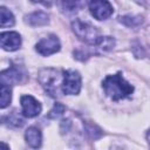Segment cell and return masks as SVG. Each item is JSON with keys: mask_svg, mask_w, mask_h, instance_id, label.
Instances as JSON below:
<instances>
[{"mask_svg": "<svg viewBox=\"0 0 150 150\" xmlns=\"http://www.w3.org/2000/svg\"><path fill=\"white\" fill-rule=\"evenodd\" d=\"M0 42L2 49L14 52L21 46V36L16 32H2L0 35Z\"/></svg>", "mask_w": 150, "mask_h": 150, "instance_id": "obj_8", "label": "cell"}, {"mask_svg": "<svg viewBox=\"0 0 150 150\" xmlns=\"http://www.w3.org/2000/svg\"><path fill=\"white\" fill-rule=\"evenodd\" d=\"M60 47H61L60 41H59L57 36H55V35H49L47 38H43L35 45L36 52L43 56H48V55H52V54L59 52Z\"/></svg>", "mask_w": 150, "mask_h": 150, "instance_id": "obj_6", "label": "cell"}, {"mask_svg": "<svg viewBox=\"0 0 150 150\" xmlns=\"http://www.w3.org/2000/svg\"><path fill=\"white\" fill-rule=\"evenodd\" d=\"M71 27H73L75 35L80 40L84 41L86 43H88L90 46H95L102 38L100 35L98 30L96 29V27H94L89 22H84L80 19H76L71 23Z\"/></svg>", "mask_w": 150, "mask_h": 150, "instance_id": "obj_3", "label": "cell"}, {"mask_svg": "<svg viewBox=\"0 0 150 150\" xmlns=\"http://www.w3.org/2000/svg\"><path fill=\"white\" fill-rule=\"evenodd\" d=\"M89 11L91 15L97 20H105L114 12L112 6L108 0H90Z\"/></svg>", "mask_w": 150, "mask_h": 150, "instance_id": "obj_5", "label": "cell"}, {"mask_svg": "<svg viewBox=\"0 0 150 150\" xmlns=\"http://www.w3.org/2000/svg\"><path fill=\"white\" fill-rule=\"evenodd\" d=\"M22 77H23V74L16 67H11V68L1 71V75H0L1 83L7 84V86H9L12 83H19V82H21L22 81Z\"/></svg>", "mask_w": 150, "mask_h": 150, "instance_id": "obj_9", "label": "cell"}, {"mask_svg": "<svg viewBox=\"0 0 150 150\" xmlns=\"http://www.w3.org/2000/svg\"><path fill=\"white\" fill-rule=\"evenodd\" d=\"M143 40H144L145 45L150 48V26H148L144 29V32H143Z\"/></svg>", "mask_w": 150, "mask_h": 150, "instance_id": "obj_19", "label": "cell"}, {"mask_svg": "<svg viewBox=\"0 0 150 150\" xmlns=\"http://www.w3.org/2000/svg\"><path fill=\"white\" fill-rule=\"evenodd\" d=\"M148 139H149V143H150V131L148 132Z\"/></svg>", "mask_w": 150, "mask_h": 150, "instance_id": "obj_22", "label": "cell"}, {"mask_svg": "<svg viewBox=\"0 0 150 150\" xmlns=\"http://www.w3.org/2000/svg\"><path fill=\"white\" fill-rule=\"evenodd\" d=\"M11 100H12V91L9 86L1 83V104H0L1 109H5L11 103Z\"/></svg>", "mask_w": 150, "mask_h": 150, "instance_id": "obj_15", "label": "cell"}, {"mask_svg": "<svg viewBox=\"0 0 150 150\" xmlns=\"http://www.w3.org/2000/svg\"><path fill=\"white\" fill-rule=\"evenodd\" d=\"M0 12H1V27L5 28V27L13 26L15 20H14V15L12 14V12L8 11L4 6L0 8Z\"/></svg>", "mask_w": 150, "mask_h": 150, "instance_id": "obj_14", "label": "cell"}, {"mask_svg": "<svg viewBox=\"0 0 150 150\" xmlns=\"http://www.w3.org/2000/svg\"><path fill=\"white\" fill-rule=\"evenodd\" d=\"M141 5H143V6H145V7H148V8H150V0H137Z\"/></svg>", "mask_w": 150, "mask_h": 150, "instance_id": "obj_21", "label": "cell"}, {"mask_svg": "<svg viewBox=\"0 0 150 150\" xmlns=\"http://www.w3.org/2000/svg\"><path fill=\"white\" fill-rule=\"evenodd\" d=\"M59 5L63 11L74 12L82 7L83 1L82 0H59Z\"/></svg>", "mask_w": 150, "mask_h": 150, "instance_id": "obj_12", "label": "cell"}, {"mask_svg": "<svg viewBox=\"0 0 150 150\" xmlns=\"http://www.w3.org/2000/svg\"><path fill=\"white\" fill-rule=\"evenodd\" d=\"M21 102V108H22V114L23 116L30 118V117H35L41 112V104L40 102H38L33 96L30 95H23L20 98Z\"/></svg>", "mask_w": 150, "mask_h": 150, "instance_id": "obj_7", "label": "cell"}, {"mask_svg": "<svg viewBox=\"0 0 150 150\" xmlns=\"http://www.w3.org/2000/svg\"><path fill=\"white\" fill-rule=\"evenodd\" d=\"M70 128H71V122H70L69 120H63V121L61 122L60 130H61V132H62V134L68 132V131L70 130Z\"/></svg>", "mask_w": 150, "mask_h": 150, "instance_id": "obj_18", "label": "cell"}, {"mask_svg": "<svg viewBox=\"0 0 150 150\" xmlns=\"http://www.w3.org/2000/svg\"><path fill=\"white\" fill-rule=\"evenodd\" d=\"M30 1L36 2V4H42V5H45V6H49V5H50L48 0H30Z\"/></svg>", "mask_w": 150, "mask_h": 150, "instance_id": "obj_20", "label": "cell"}, {"mask_svg": "<svg viewBox=\"0 0 150 150\" xmlns=\"http://www.w3.org/2000/svg\"><path fill=\"white\" fill-rule=\"evenodd\" d=\"M48 21H49V18L43 12H34L26 16V22L32 27L45 26L48 23Z\"/></svg>", "mask_w": 150, "mask_h": 150, "instance_id": "obj_11", "label": "cell"}, {"mask_svg": "<svg viewBox=\"0 0 150 150\" xmlns=\"http://www.w3.org/2000/svg\"><path fill=\"white\" fill-rule=\"evenodd\" d=\"M102 87L107 96L110 97L112 101L127 98L131 96L134 91V87L128 81H125L121 73H117L115 75H108L103 80Z\"/></svg>", "mask_w": 150, "mask_h": 150, "instance_id": "obj_1", "label": "cell"}, {"mask_svg": "<svg viewBox=\"0 0 150 150\" xmlns=\"http://www.w3.org/2000/svg\"><path fill=\"white\" fill-rule=\"evenodd\" d=\"M81 89V75L76 70H64L62 91L67 95H76Z\"/></svg>", "mask_w": 150, "mask_h": 150, "instance_id": "obj_4", "label": "cell"}, {"mask_svg": "<svg viewBox=\"0 0 150 150\" xmlns=\"http://www.w3.org/2000/svg\"><path fill=\"white\" fill-rule=\"evenodd\" d=\"M25 138H26L27 144L29 146H32V148H39L41 145V142H42L41 131L35 127H29L26 130Z\"/></svg>", "mask_w": 150, "mask_h": 150, "instance_id": "obj_10", "label": "cell"}, {"mask_svg": "<svg viewBox=\"0 0 150 150\" xmlns=\"http://www.w3.org/2000/svg\"><path fill=\"white\" fill-rule=\"evenodd\" d=\"M64 109H66V107H64L62 103L56 102V103L54 104V107L50 109V111L48 112L47 117H48V118H52V120H55V118L60 117V116L64 112Z\"/></svg>", "mask_w": 150, "mask_h": 150, "instance_id": "obj_17", "label": "cell"}, {"mask_svg": "<svg viewBox=\"0 0 150 150\" xmlns=\"http://www.w3.org/2000/svg\"><path fill=\"white\" fill-rule=\"evenodd\" d=\"M120 21L127 27H137L142 25L143 18L141 15H124L120 18Z\"/></svg>", "mask_w": 150, "mask_h": 150, "instance_id": "obj_13", "label": "cell"}, {"mask_svg": "<svg viewBox=\"0 0 150 150\" xmlns=\"http://www.w3.org/2000/svg\"><path fill=\"white\" fill-rule=\"evenodd\" d=\"M63 75H60L59 71L54 68H43L39 73V82L43 89L52 96L56 97L60 94L59 87L62 89Z\"/></svg>", "mask_w": 150, "mask_h": 150, "instance_id": "obj_2", "label": "cell"}, {"mask_svg": "<svg viewBox=\"0 0 150 150\" xmlns=\"http://www.w3.org/2000/svg\"><path fill=\"white\" fill-rule=\"evenodd\" d=\"M2 121H4V123H7L8 125L11 124V125H13V127H21V125L23 124V120H22L21 116L18 115L15 111H13V112H11L9 115L5 116V117L2 118Z\"/></svg>", "mask_w": 150, "mask_h": 150, "instance_id": "obj_16", "label": "cell"}]
</instances>
